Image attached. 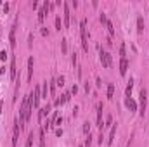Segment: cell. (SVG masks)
<instances>
[{"instance_id": "1", "label": "cell", "mask_w": 149, "mask_h": 147, "mask_svg": "<svg viewBox=\"0 0 149 147\" xmlns=\"http://www.w3.org/2000/svg\"><path fill=\"white\" fill-rule=\"evenodd\" d=\"M80 33H81V47L85 52H89V44H87V19L80 21Z\"/></svg>"}, {"instance_id": "2", "label": "cell", "mask_w": 149, "mask_h": 147, "mask_svg": "<svg viewBox=\"0 0 149 147\" xmlns=\"http://www.w3.org/2000/svg\"><path fill=\"white\" fill-rule=\"evenodd\" d=\"M99 59H101V64L102 68H111L113 66V61H111V55L106 52L101 45H99Z\"/></svg>"}, {"instance_id": "3", "label": "cell", "mask_w": 149, "mask_h": 147, "mask_svg": "<svg viewBox=\"0 0 149 147\" xmlns=\"http://www.w3.org/2000/svg\"><path fill=\"white\" fill-rule=\"evenodd\" d=\"M139 97H140V116L144 118V114H146V106H147V90L146 88H140V92H139Z\"/></svg>"}, {"instance_id": "4", "label": "cell", "mask_w": 149, "mask_h": 147, "mask_svg": "<svg viewBox=\"0 0 149 147\" xmlns=\"http://www.w3.org/2000/svg\"><path fill=\"white\" fill-rule=\"evenodd\" d=\"M19 132H21V125H19V118H16V119H14V133H12V147L17 145Z\"/></svg>"}, {"instance_id": "5", "label": "cell", "mask_w": 149, "mask_h": 147, "mask_svg": "<svg viewBox=\"0 0 149 147\" xmlns=\"http://www.w3.org/2000/svg\"><path fill=\"white\" fill-rule=\"evenodd\" d=\"M49 0H45V2H44V5H42V9L38 11V23H42V21H44L45 19V14H47V11H49Z\"/></svg>"}, {"instance_id": "6", "label": "cell", "mask_w": 149, "mask_h": 147, "mask_svg": "<svg viewBox=\"0 0 149 147\" xmlns=\"http://www.w3.org/2000/svg\"><path fill=\"white\" fill-rule=\"evenodd\" d=\"M40 87H35V90L31 92V99H33V107H38V102H40Z\"/></svg>"}, {"instance_id": "7", "label": "cell", "mask_w": 149, "mask_h": 147, "mask_svg": "<svg viewBox=\"0 0 149 147\" xmlns=\"http://www.w3.org/2000/svg\"><path fill=\"white\" fill-rule=\"evenodd\" d=\"M62 9H64V28H70V19H71V14H70V9H68V4H62Z\"/></svg>"}, {"instance_id": "8", "label": "cell", "mask_w": 149, "mask_h": 147, "mask_svg": "<svg viewBox=\"0 0 149 147\" xmlns=\"http://www.w3.org/2000/svg\"><path fill=\"white\" fill-rule=\"evenodd\" d=\"M97 127L102 130L104 128V123H102V104H97Z\"/></svg>"}, {"instance_id": "9", "label": "cell", "mask_w": 149, "mask_h": 147, "mask_svg": "<svg viewBox=\"0 0 149 147\" xmlns=\"http://www.w3.org/2000/svg\"><path fill=\"white\" fill-rule=\"evenodd\" d=\"M126 69H128V59L125 57V59L120 61V74L125 76V74H126Z\"/></svg>"}, {"instance_id": "10", "label": "cell", "mask_w": 149, "mask_h": 147, "mask_svg": "<svg viewBox=\"0 0 149 147\" xmlns=\"http://www.w3.org/2000/svg\"><path fill=\"white\" fill-rule=\"evenodd\" d=\"M17 76V68H16V57H11V80L14 81Z\"/></svg>"}, {"instance_id": "11", "label": "cell", "mask_w": 149, "mask_h": 147, "mask_svg": "<svg viewBox=\"0 0 149 147\" xmlns=\"http://www.w3.org/2000/svg\"><path fill=\"white\" fill-rule=\"evenodd\" d=\"M70 99H71V94H62L59 99H56V102H54V104H56V106H62V104L68 102Z\"/></svg>"}, {"instance_id": "12", "label": "cell", "mask_w": 149, "mask_h": 147, "mask_svg": "<svg viewBox=\"0 0 149 147\" xmlns=\"http://www.w3.org/2000/svg\"><path fill=\"white\" fill-rule=\"evenodd\" d=\"M33 64H35V62H33V57H30V59H28V76H26L28 83L33 80Z\"/></svg>"}, {"instance_id": "13", "label": "cell", "mask_w": 149, "mask_h": 147, "mask_svg": "<svg viewBox=\"0 0 149 147\" xmlns=\"http://www.w3.org/2000/svg\"><path fill=\"white\" fill-rule=\"evenodd\" d=\"M9 44H11V47L14 49L16 47V24L11 28V35H9Z\"/></svg>"}, {"instance_id": "14", "label": "cell", "mask_w": 149, "mask_h": 147, "mask_svg": "<svg viewBox=\"0 0 149 147\" xmlns=\"http://www.w3.org/2000/svg\"><path fill=\"white\" fill-rule=\"evenodd\" d=\"M125 106L128 107L130 111H137V104H135V100H132L130 97H126V99H125Z\"/></svg>"}, {"instance_id": "15", "label": "cell", "mask_w": 149, "mask_h": 147, "mask_svg": "<svg viewBox=\"0 0 149 147\" xmlns=\"http://www.w3.org/2000/svg\"><path fill=\"white\" fill-rule=\"evenodd\" d=\"M50 107H52L50 104H47L45 107H42V109H40V114H38V119H40V121H42V118H44V116H47V114L50 113Z\"/></svg>"}, {"instance_id": "16", "label": "cell", "mask_w": 149, "mask_h": 147, "mask_svg": "<svg viewBox=\"0 0 149 147\" xmlns=\"http://www.w3.org/2000/svg\"><path fill=\"white\" fill-rule=\"evenodd\" d=\"M115 135H116V125H113V127H111V130H109V137H108V145H111V144H113V140H115Z\"/></svg>"}, {"instance_id": "17", "label": "cell", "mask_w": 149, "mask_h": 147, "mask_svg": "<svg viewBox=\"0 0 149 147\" xmlns=\"http://www.w3.org/2000/svg\"><path fill=\"white\" fill-rule=\"evenodd\" d=\"M144 31V17L139 16L137 17V33H142Z\"/></svg>"}, {"instance_id": "18", "label": "cell", "mask_w": 149, "mask_h": 147, "mask_svg": "<svg viewBox=\"0 0 149 147\" xmlns=\"http://www.w3.org/2000/svg\"><path fill=\"white\" fill-rule=\"evenodd\" d=\"M40 147H47V144H45V128H40Z\"/></svg>"}, {"instance_id": "19", "label": "cell", "mask_w": 149, "mask_h": 147, "mask_svg": "<svg viewBox=\"0 0 149 147\" xmlns=\"http://www.w3.org/2000/svg\"><path fill=\"white\" fill-rule=\"evenodd\" d=\"M132 88H134V80L130 78V80H128V85H126V90H125L126 97H130V94H132Z\"/></svg>"}, {"instance_id": "20", "label": "cell", "mask_w": 149, "mask_h": 147, "mask_svg": "<svg viewBox=\"0 0 149 147\" xmlns=\"http://www.w3.org/2000/svg\"><path fill=\"white\" fill-rule=\"evenodd\" d=\"M47 94H49V83L44 81V87H42V97L47 99Z\"/></svg>"}, {"instance_id": "21", "label": "cell", "mask_w": 149, "mask_h": 147, "mask_svg": "<svg viewBox=\"0 0 149 147\" xmlns=\"http://www.w3.org/2000/svg\"><path fill=\"white\" fill-rule=\"evenodd\" d=\"M113 97H115V85L111 83V85H108V99L111 100Z\"/></svg>"}, {"instance_id": "22", "label": "cell", "mask_w": 149, "mask_h": 147, "mask_svg": "<svg viewBox=\"0 0 149 147\" xmlns=\"http://www.w3.org/2000/svg\"><path fill=\"white\" fill-rule=\"evenodd\" d=\"M61 50H62V54H66V52H68V42H66V38H62V40H61Z\"/></svg>"}, {"instance_id": "23", "label": "cell", "mask_w": 149, "mask_h": 147, "mask_svg": "<svg viewBox=\"0 0 149 147\" xmlns=\"http://www.w3.org/2000/svg\"><path fill=\"white\" fill-rule=\"evenodd\" d=\"M106 28H108L109 35H115V28H113V23H111V21H106Z\"/></svg>"}, {"instance_id": "24", "label": "cell", "mask_w": 149, "mask_h": 147, "mask_svg": "<svg viewBox=\"0 0 149 147\" xmlns=\"http://www.w3.org/2000/svg\"><path fill=\"white\" fill-rule=\"evenodd\" d=\"M83 133H85V135H89V133H90V123H89V121H85V123H83Z\"/></svg>"}, {"instance_id": "25", "label": "cell", "mask_w": 149, "mask_h": 147, "mask_svg": "<svg viewBox=\"0 0 149 147\" xmlns=\"http://www.w3.org/2000/svg\"><path fill=\"white\" fill-rule=\"evenodd\" d=\"M56 85L57 87H64V76H57L56 78Z\"/></svg>"}, {"instance_id": "26", "label": "cell", "mask_w": 149, "mask_h": 147, "mask_svg": "<svg viewBox=\"0 0 149 147\" xmlns=\"http://www.w3.org/2000/svg\"><path fill=\"white\" fill-rule=\"evenodd\" d=\"M31 145H33V132L28 135V138H26V145H25V147H31Z\"/></svg>"}, {"instance_id": "27", "label": "cell", "mask_w": 149, "mask_h": 147, "mask_svg": "<svg viewBox=\"0 0 149 147\" xmlns=\"http://www.w3.org/2000/svg\"><path fill=\"white\" fill-rule=\"evenodd\" d=\"M61 28H62V24H61V17L57 16V17H56V30L61 31Z\"/></svg>"}, {"instance_id": "28", "label": "cell", "mask_w": 149, "mask_h": 147, "mask_svg": "<svg viewBox=\"0 0 149 147\" xmlns=\"http://www.w3.org/2000/svg\"><path fill=\"white\" fill-rule=\"evenodd\" d=\"M120 55H121V59H125V44L120 45Z\"/></svg>"}, {"instance_id": "29", "label": "cell", "mask_w": 149, "mask_h": 147, "mask_svg": "<svg viewBox=\"0 0 149 147\" xmlns=\"http://www.w3.org/2000/svg\"><path fill=\"white\" fill-rule=\"evenodd\" d=\"M99 19H101V23H102V24H106V21H108V17H106V14H104V12H101Z\"/></svg>"}, {"instance_id": "30", "label": "cell", "mask_w": 149, "mask_h": 147, "mask_svg": "<svg viewBox=\"0 0 149 147\" xmlns=\"http://www.w3.org/2000/svg\"><path fill=\"white\" fill-rule=\"evenodd\" d=\"M90 144H92V135L89 133V135H87V140H85V145H87V147H89Z\"/></svg>"}, {"instance_id": "31", "label": "cell", "mask_w": 149, "mask_h": 147, "mask_svg": "<svg viewBox=\"0 0 149 147\" xmlns=\"http://www.w3.org/2000/svg\"><path fill=\"white\" fill-rule=\"evenodd\" d=\"M76 61H78V57H76V52H73V57H71V62H73V66H76Z\"/></svg>"}, {"instance_id": "32", "label": "cell", "mask_w": 149, "mask_h": 147, "mask_svg": "<svg viewBox=\"0 0 149 147\" xmlns=\"http://www.w3.org/2000/svg\"><path fill=\"white\" fill-rule=\"evenodd\" d=\"M0 59H2V61H5V59H7V52H5V50L0 52Z\"/></svg>"}, {"instance_id": "33", "label": "cell", "mask_w": 149, "mask_h": 147, "mask_svg": "<svg viewBox=\"0 0 149 147\" xmlns=\"http://www.w3.org/2000/svg\"><path fill=\"white\" fill-rule=\"evenodd\" d=\"M95 83H97V87H102V81H101V78H99V76L95 78Z\"/></svg>"}, {"instance_id": "34", "label": "cell", "mask_w": 149, "mask_h": 147, "mask_svg": "<svg viewBox=\"0 0 149 147\" xmlns=\"http://www.w3.org/2000/svg\"><path fill=\"white\" fill-rule=\"evenodd\" d=\"M42 35H44V36H47V35H49V30H45V28H42Z\"/></svg>"}, {"instance_id": "35", "label": "cell", "mask_w": 149, "mask_h": 147, "mask_svg": "<svg viewBox=\"0 0 149 147\" xmlns=\"http://www.w3.org/2000/svg\"><path fill=\"white\" fill-rule=\"evenodd\" d=\"M85 92H87V94L90 92V85H89V83H85Z\"/></svg>"}, {"instance_id": "36", "label": "cell", "mask_w": 149, "mask_h": 147, "mask_svg": "<svg viewBox=\"0 0 149 147\" xmlns=\"http://www.w3.org/2000/svg\"><path fill=\"white\" fill-rule=\"evenodd\" d=\"M78 92V87L76 85H73V88H71V94H76Z\"/></svg>"}, {"instance_id": "37", "label": "cell", "mask_w": 149, "mask_h": 147, "mask_svg": "<svg viewBox=\"0 0 149 147\" xmlns=\"http://www.w3.org/2000/svg\"><path fill=\"white\" fill-rule=\"evenodd\" d=\"M62 123V118L61 116H57V119H56V125H61Z\"/></svg>"}, {"instance_id": "38", "label": "cell", "mask_w": 149, "mask_h": 147, "mask_svg": "<svg viewBox=\"0 0 149 147\" xmlns=\"http://www.w3.org/2000/svg\"><path fill=\"white\" fill-rule=\"evenodd\" d=\"M56 135H57V137H61V135H62V130H61V128H59V130H56Z\"/></svg>"}]
</instances>
